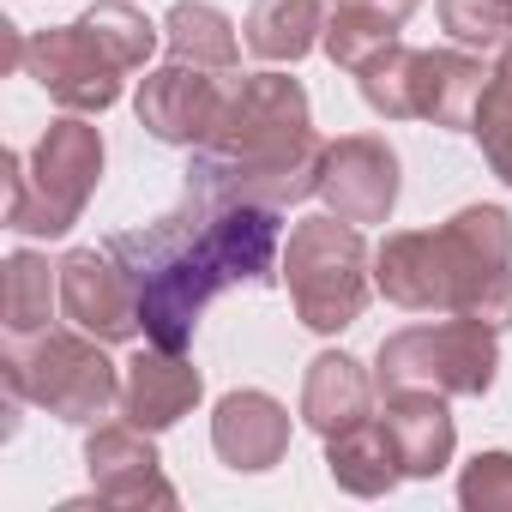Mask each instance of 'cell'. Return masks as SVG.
<instances>
[{"label":"cell","mask_w":512,"mask_h":512,"mask_svg":"<svg viewBox=\"0 0 512 512\" xmlns=\"http://www.w3.org/2000/svg\"><path fill=\"white\" fill-rule=\"evenodd\" d=\"M79 25H85L127 73H139V67L151 61V49H157V25L133 7V0H97V7L79 13Z\"/></svg>","instance_id":"obj_26"},{"label":"cell","mask_w":512,"mask_h":512,"mask_svg":"<svg viewBox=\"0 0 512 512\" xmlns=\"http://www.w3.org/2000/svg\"><path fill=\"white\" fill-rule=\"evenodd\" d=\"M380 422L398 446V464H404V482H434L452 452H458V422L446 410V392H428V386H404V392H386L380 398Z\"/></svg>","instance_id":"obj_17"},{"label":"cell","mask_w":512,"mask_h":512,"mask_svg":"<svg viewBox=\"0 0 512 512\" xmlns=\"http://www.w3.org/2000/svg\"><path fill=\"white\" fill-rule=\"evenodd\" d=\"M434 13L458 49H500L512 37V0H434Z\"/></svg>","instance_id":"obj_27"},{"label":"cell","mask_w":512,"mask_h":512,"mask_svg":"<svg viewBox=\"0 0 512 512\" xmlns=\"http://www.w3.org/2000/svg\"><path fill=\"white\" fill-rule=\"evenodd\" d=\"M488 169L512 187V37L500 43V61L488 67V85H482V103H476V121H470Z\"/></svg>","instance_id":"obj_24"},{"label":"cell","mask_w":512,"mask_h":512,"mask_svg":"<svg viewBox=\"0 0 512 512\" xmlns=\"http://www.w3.org/2000/svg\"><path fill=\"white\" fill-rule=\"evenodd\" d=\"M61 314L79 332L103 338V344H133L145 332L139 290H133L127 266L109 253V241L103 247H73L61 260Z\"/></svg>","instance_id":"obj_10"},{"label":"cell","mask_w":512,"mask_h":512,"mask_svg":"<svg viewBox=\"0 0 512 512\" xmlns=\"http://www.w3.org/2000/svg\"><path fill=\"white\" fill-rule=\"evenodd\" d=\"M410 55H416V49L392 43V49H380V55L356 73L362 103H368L374 115H386V121H410Z\"/></svg>","instance_id":"obj_28"},{"label":"cell","mask_w":512,"mask_h":512,"mask_svg":"<svg viewBox=\"0 0 512 512\" xmlns=\"http://www.w3.org/2000/svg\"><path fill=\"white\" fill-rule=\"evenodd\" d=\"M205 398V374L193 368L187 350H163L145 344L127 368H121V416H133L139 428L163 434L181 416H193V404Z\"/></svg>","instance_id":"obj_16"},{"label":"cell","mask_w":512,"mask_h":512,"mask_svg":"<svg viewBox=\"0 0 512 512\" xmlns=\"http://www.w3.org/2000/svg\"><path fill=\"white\" fill-rule=\"evenodd\" d=\"M103 157H109L103 127H91L73 109L61 121H49L31 163L19 151H0V175H7V229L61 241L85 217V205H91V193L103 181Z\"/></svg>","instance_id":"obj_2"},{"label":"cell","mask_w":512,"mask_h":512,"mask_svg":"<svg viewBox=\"0 0 512 512\" xmlns=\"http://www.w3.org/2000/svg\"><path fill=\"white\" fill-rule=\"evenodd\" d=\"M464 512H512V452H476L458 476Z\"/></svg>","instance_id":"obj_29"},{"label":"cell","mask_w":512,"mask_h":512,"mask_svg":"<svg viewBox=\"0 0 512 512\" xmlns=\"http://www.w3.org/2000/svg\"><path fill=\"white\" fill-rule=\"evenodd\" d=\"M326 476L356 494V500H380L404 482V464H398V446L386 434V422H356L344 434L326 440Z\"/></svg>","instance_id":"obj_20"},{"label":"cell","mask_w":512,"mask_h":512,"mask_svg":"<svg viewBox=\"0 0 512 512\" xmlns=\"http://www.w3.org/2000/svg\"><path fill=\"white\" fill-rule=\"evenodd\" d=\"M25 73L73 115H103L121 103V79L127 67L73 19V25H49L37 37H25Z\"/></svg>","instance_id":"obj_9"},{"label":"cell","mask_w":512,"mask_h":512,"mask_svg":"<svg viewBox=\"0 0 512 512\" xmlns=\"http://www.w3.org/2000/svg\"><path fill=\"white\" fill-rule=\"evenodd\" d=\"M211 446L229 470L241 476H260V470H278L284 452H290V410L272 398V392H223L217 410H211Z\"/></svg>","instance_id":"obj_14"},{"label":"cell","mask_w":512,"mask_h":512,"mask_svg":"<svg viewBox=\"0 0 512 512\" xmlns=\"http://www.w3.org/2000/svg\"><path fill=\"white\" fill-rule=\"evenodd\" d=\"M404 187V163L380 133H344L326 139V169H320V199L344 223H386Z\"/></svg>","instance_id":"obj_11"},{"label":"cell","mask_w":512,"mask_h":512,"mask_svg":"<svg viewBox=\"0 0 512 512\" xmlns=\"http://www.w3.org/2000/svg\"><path fill=\"white\" fill-rule=\"evenodd\" d=\"M500 374V332L488 320L452 314V320H428V326H404L392 338H380L374 350V392H404V386H428L446 398H482Z\"/></svg>","instance_id":"obj_5"},{"label":"cell","mask_w":512,"mask_h":512,"mask_svg":"<svg viewBox=\"0 0 512 512\" xmlns=\"http://www.w3.org/2000/svg\"><path fill=\"white\" fill-rule=\"evenodd\" d=\"M284 290L308 332L332 338L356 326L374 296V247L362 241V223H344L332 211L302 217L284 241Z\"/></svg>","instance_id":"obj_4"},{"label":"cell","mask_w":512,"mask_h":512,"mask_svg":"<svg viewBox=\"0 0 512 512\" xmlns=\"http://www.w3.org/2000/svg\"><path fill=\"white\" fill-rule=\"evenodd\" d=\"M320 169H326V139H308L302 151H284V157H211V151H193L187 193L290 211V205L320 193Z\"/></svg>","instance_id":"obj_8"},{"label":"cell","mask_w":512,"mask_h":512,"mask_svg":"<svg viewBox=\"0 0 512 512\" xmlns=\"http://www.w3.org/2000/svg\"><path fill=\"white\" fill-rule=\"evenodd\" d=\"M314 133V109H308V91L302 79L290 73H247L235 91H229V109L211 133V157H284V151H302Z\"/></svg>","instance_id":"obj_7"},{"label":"cell","mask_w":512,"mask_h":512,"mask_svg":"<svg viewBox=\"0 0 512 512\" xmlns=\"http://www.w3.org/2000/svg\"><path fill=\"white\" fill-rule=\"evenodd\" d=\"M350 7H368V13H380L392 25H410V13L422 7V0H350Z\"/></svg>","instance_id":"obj_30"},{"label":"cell","mask_w":512,"mask_h":512,"mask_svg":"<svg viewBox=\"0 0 512 512\" xmlns=\"http://www.w3.org/2000/svg\"><path fill=\"white\" fill-rule=\"evenodd\" d=\"M374 290L410 314H452L440 229H392L374 247Z\"/></svg>","instance_id":"obj_15"},{"label":"cell","mask_w":512,"mask_h":512,"mask_svg":"<svg viewBox=\"0 0 512 512\" xmlns=\"http://www.w3.org/2000/svg\"><path fill=\"white\" fill-rule=\"evenodd\" d=\"M0 380L13 398L73 422V428H97V416H109L121 404V368L103 356V338L91 332H31V338H7L0 350Z\"/></svg>","instance_id":"obj_3"},{"label":"cell","mask_w":512,"mask_h":512,"mask_svg":"<svg viewBox=\"0 0 512 512\" xmlns=\"http://www.w3.org/2000/svg\"><path fill=\"white\" fill-rule=\"evenodd\" d=\"M241 31H247L241 43L260 55V61L296 67L302 55L320 49V37H326V7H320V0H253V13H247Z\"/></svg>","instance_id":"obj_21"},{"label":"cell","mask_w":512,"mask_h":512,"mask_svg":"<svg viewBox=\"0 0 512 512\" xmlns=\"http://www.w3.org/2000/svg\"><path fill=\"white\" fill-rule=\"evenodd\" d=\"M139 127L157 139V145H181V151H199L211 145L223 109H229V91L205 73V67H187V61H169L157 73L139 79Z\"/></svg>","instance_id":"obj_12"},{"label":"cell","mask_w":512,"mask_h":512,"mask_svg":"<svg viewBox=\"0 0 512 512\" xmlns=\"http://www.w3.org/2000/svg\"><path fill=\"white\" fill-rule=\"evenodd\" d=\"M374 398H380V392H374V374H368L356 356H344V350H320V356L308 362V374H302V422H308L320 440H332V434L368 422Z\"/></svg>","instance_id":"obj_19"},{"label":"cell","mask_w":512,"mask_h":512,"mask_svg":"<svg viewBox=\"0 0 512 512\" xmlns=\"http://www.w3.org/2000/svg\"><path fill=\"white\" fill-rule=\"evenodd\" d=\"M109 253L139 290L145 338L163 350H187L199 314L223 290H266L284 278V229L266 205H229L187 193L175 211L109 235Z\"/></svg>","instance_id":"obj_1"},{"label":"cell","mask_w":512,"mask_h":512,"mask_svg":"<svg viewBox=\"0 0 512 512\" xmlns=\"http://www.w3.org/2000/svg\"><path fill=\"white\" fill-rule=\"evenodd\" d=\"M452 314L488 320L494 332L512 326V217L500 205H464L440 223Z\"/></svg>","instance_id":"obj_6"},{"label":"cell","mask_w":512,"mask_h":512,"mask_svg":"<svg viewBox=\"0 0 512 512\" xmlns=\"http://www.w3.org/2000/svg\"><path fill=\"white\" fill-rule=\"evenodd\" d=\"M398 31H404V25H392V19H380V13H368V7L332 0L320 49L332 55V67H344V73H362V67H368L380 49H392V43H398Z\"/></svg>","instance_id":"obj_25"},{"label":"cell","mask_w":512,"mask_h":512,"mask_svg":"<svg viewBox=\"0 0 512 512\" xmlns=\"http://www.w3.org/2000/svg\"><path fill=\"white\" fill-rule=\"evenodd\" d=\"M163 43H169V61H187V67H205V73H235L241 67L235 25L211 0H175L169 19H163Z\"/></svg>","instance_id":"obj_23"},{"label":"cell","mask_w":512,"mask_h":512,"mask_svg":"<svg viewBox=\"0 0 512 512\" xmlns=\"http://www.w3.org/2000/svg\"><path fill=\"white\" fill-rule=\"evenodd\" d=\"M85 470H91V494L103 506H175L181 494L163 476V458L151 446V428L127 422H97L85 440Z\"/></svg>","instance_id":"obj_13"},{"label":"cell","mask_w":512,"mask_h":512,"mask_svg":"<svg viewBox=\"0 0 512 512\" xmlns=\"http://www.w3.org/2000/svg\"><path fill=\"white\" fill-rule=\"evenodd\" d=\"M488 67L470 49H416L410 55V121H434L446 133H470Z\"/></svg>","instance_id":"obj_18"},{"label":"cell","mask_w":512,"mask_h":512,"mask_svg":"<svg viewBox=\"0 0 512 512\" xmlns=\"http://www.w3.org/2000/svg\"><path fill=\"white\" fill-rule=\"evenodd\" d=\"M61 302V266H49V253H7L0 266V320H7V338H31L49 332V314Z\"/></svg>","instance_id":"obj_22"}]
</instances>
